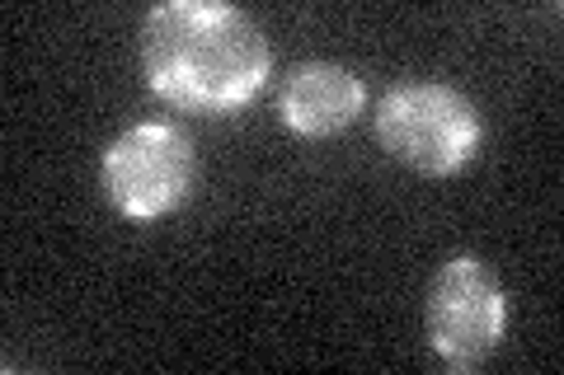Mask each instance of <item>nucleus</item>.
<instances>
[{
  "mask_svg": "<svg viewBox=\"0 0 564 375\" xmlns=\"http://www.w3.org/2000/svg\"><path fill=\"white\" fill-rule=\"evenodd\" d=\"M141 70L170 109L221 118L245 109L273 70L263 29L221 0H165L141 24Z\"/></svg>",
  "mask_w": 564,
  "mask_h": 375,
  "instance_id": "1",
  "label": "nucleus"
},
{
  "mask_svg": "<svg viewBox=\"0 0 564 375\" xmlns=\"http://www.w3.org/2000/svg\"><path fill=\"white\" fill-rule=\"evenodd\" d=\"M381 151L423 178H447L480 155L485 118L466 89L443 80H410L386 89L377 103Z\"/></svg>",
  "mask_w": 564,
  "mask_h": 375,
  "instance_id": "2",
  "label": "nucleus"
},
{
  "mask_svg": "<svg viewBox=\"0 0 564 375\" xmlns=\"http://www.w3.org/2000/svg\"><path fill=\"white\" fill-rule=\"evenodd\" d=\"M198 184V146L174 122H132L99 159V188L128 221H161L188 202Z\"/></svg>",
  "mask_w": 564,
  "mask_h": 375,
  "instance_id": "3",
  "label": "nucleus"
},
{
  "mask_svg": "<svg viewBox=\"0 0 564 375\" xmlns=\"http://www.w3.org/2000/svg\"><path fill=\"white\" fill-rule=\"evenodd\" d=\"M508 296L480 254H456L437 267L423 300V333L447 371H475L503 343Z\"/></svg>",
  "mask_w": 564,
  "mask_h": 375,
  "instance_id": "4",
  "label": "nucleus"
},
{
  "mask_svg": "<svg viewBox=\"0 0 564 375\" xmlns=\"http://www.w3.org/2000/svg\"><path fill=\"white\" fill-rule=\"evenodd\" d=\"M367 103V85L352 66L339 62H302L282 80L278 113L296 136H339L352 128Z\"/></svg>",
  "mask_w": 564,
  "mask_h": 375,
  "instance_id": "5",
  "label": "nucleus"
}]
</instances>
